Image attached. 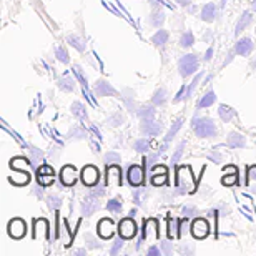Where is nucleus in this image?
I'll list each match as a JSON object with an SVG mask.
<instances>
[{
  "label": "nucleus",
  "mask_w": 256,
  "mask_h": 256,
  "mask_svg": "<svg viewBox=\"0 0 256 256\" xmlns=\"http://www.w3.org/2000/svg\"><path fill=\"white\" fill-rule=\"evenodd\" d=\"M55 57H57V59H59L60 62H64V64H67V62L70 60L68 52L65 50L64 47H59V48H57V50H55Z\"/></svg>",
  "instance_id": "41"
},
{
  "label": "nucleus",
  "mask_w": 256,
  "mask_h": 256,
  "mask_svg": "<svg viewBox=\"0 0 256 256\" xmlns=\"http://www.w3.org/2000/svg\"><path fill=\"white\" fill-rule=\"evenodd\" d=\"M12 170H25L27 168V160L25 158H14L10 162Z\"/></svg>",
  "instance_id": "40"
},
{
  "label": "nucleus",
  "mask_w": 256,
  "mask_h": 256,
  "mask_svg": "<svg viewBox=\"0 0 256 256\" xmlns=\"http://www.w3.org/2000/svg\"><path fill=\"white\" fill-rule=\"evenodd\" d=\"M253 10L256 12V0H253Z\"/></svg>",
  "instance_id": "61"
},
{
  "label": "nucleus",
  "mask_w": 256,
  "mask_h": 256,
  "mask_svg": "<svg viewBox=\"0 0 256 256\" xmlns=\"http://www.w3.org/2000/svg\"><path fill=\"white\" fill-rule=\"evenodd\" d=\"M128 181H130L133 187H140L145 180V168L140 167V165H133V167L128 168Z\"/></svg>",
  "instance_id": "11"
},
{
  "label": "nucleus",
  "mask_w": 256,
  "mask_h": 256,
  "mask_svg": "<svg viewBox=\"0 0 256 256\" xmlns=\"http://www.w3.org/2000/svg\"><path fill=\"white\" fill-rule=\"evenodd\" d=\"M70 137H72V138H84L85 137V131L82 130L80 127H75L72 130V133H70Z\"/></svg>",
  "instance_id": "52"
},
{
  "label": "nucleus",
  "mask_w": 256,
  "mask_h": 256,
  "mask_svg": "<svg viewBox=\"0 0 256 256\" xmlns=\"http://www.w3.org/2000/svg\"><path fill=\"white\" fill-rule=\"evenodd\" d=\"M181 213H183V216L192 218V216H195V214H196V208H195V206H185Z\"/></svg>",
  "instance_id": "51"
},
{
  "label": "nucleus",
  "mask_w": 256,
  "mask_h": 256,
  "mask_svg": "<svg viewBox=\"0 0 256 256\" xmlns=\"http://www.w3.org/2000/svg\"><path fill=\"white\" fill-rule=\"evenodd\" d=\"M167 225H168V230H167L168 238H178L180 236V221L175 220V218H168Z\"/></svg>",
  "instance_id": "23"
},
{
  "label": "nucleus",
  "mask_w": 256,
  "mask_h": 256,
  "mask_svg": "<svg viewBox=\"0 0 256 256\" xmlns=\"http://www.w3.org/2000/svg\"><path fill=\"white\" fill-rule=\"evenodd\" d=\"M97 230H98V235L103 238V239H108L113 236V233H115V225H113V221L108 220V218H103V220L98 221V226H97Z\"/></svg>",
  "instance_id": "15"
},
{
  "label": "nucleus",
  "mask_w": 256,
  "mask_h": 256,
  "mask_svg": "<svg viewBox=\"0 0 256 256\" xmlns=\"http://www.w3.org/2000/svg\"><path fill=\"white\" fill-rule=\"evenodd\" d=\"M210 233V225L205 218H198L192 223V235L195 236L196 239H203L208 236Z\"/></svg>",
  "instance_id": "10"
},
{
  "label": "nucleus",
  "mask_w": 256,
  "mask_h": 256,
  "mask_svg": "<svg viewBox=\"0 0 256 256\" xmlns=\"http://www.w3.org/2000/svg\"><path fill=\"white\" fill-rule=\"evenodd\" d=\"M208 158H210V160H213V162H218V163H220L221 160H223V156H221V155H218V153H212V155L208 156Z\"/></svg>",
  "instance_id": "56"
},
{
  "label": "nucleus",
  "mask_w": 256,
  "mask_h": 256,
  "mask_svg": "<svg viewBox=\"0 0 256 256\" xmlns=\"http://www.w3.org/2000/svg\"><path fill=\"white\" fill-rule=\"evenodd\" d=\"M9 235L14 239H20L27 235V223L20 218H15L9 223Z\"/></svg>",
  "instance_id": "8"
},
{
  "label": "nucleus",
  "mask_w": 256,
  "mask_h": 256,
  "mask_svg": "<svg viewBox=\"0 0 256 256\" xmlns=\"http://www.w3.org/2000/svg\"><path fill=\"white\" fill-rule=\"evenodd\" d=\"M193 127H195L196 137H200V138H210V137H214V135H216V125H214V122L212 118L205 117V118L195 120Z\"/></svg>",
  "instance_id": "2"
},
{
  "label": "nucleus",
  "mask_w": 256,
  "mask_h": 256,
  "mask_svg": "<svg viewBox=\"0 0 256 256\" xmlns=\"http://www.w3.org/2000/svg\"><path fill=\"white\" fill-rule=\"evenodd\" d=\"M176 2H178L180 5H183V7H188L190 3H192V0H176Z\"/></svg>",
  "instance_id": "58"
},
{
  "label": "nucleus",
  "mask_w": 256,
  "mask_h": 256,
  "mask_svg": "<svg viewBox=\"0 0 256 256\" xmlns=\"http://www.w3.org/2000/svg\"><path fill=\"white\" fill-rule=\"evenodd\" d=\"M214 102H216V93H214V92H206L203 97H201V100L198 102V108H206V107L213 105Z\"/></svg>",
  "instance_id": "27"
},
{
  "label": "nucleus",
  "mask_w": 256,
  "mask_h": 256,
  "mask_svg": "<svg viewBox=\"0 0 256 256\" xmlns=\"http://www.w3.org/2000/svg\"><path fill=\"white\" fill-rule=\"evenodd\" d=\"M218 111H220V118H221L225 123L231 122L235 115H236V111H235L233 108H230V107H226V105H221L220 110H218Z\"/></svg>",
  "instance_id": "30"
},
{
  "label": "nucleus",
  "mask_w": 256,
  "mask_h": 256,
  "mask_svg": "<svg viewBox=\"0 0 256 256\" xmlns=\"http://www.w3.org/2000/svg\"><path fill=\"white\" fill-rule=\"evenodd\" d=\"M85 241H86V246L88 248H100L102 243L98 241L97 238H93L92 235H85Z\"/></svg>",
  "instance_id": "43"
},
{
  "label": "nucleus",
  "mask_w": 256,
  "mask_h": 256,
  "mask_svg": "<svg viewBox=\"0 0 256 256\" xmlns=\"http://www.w3.org/2000/svg\"><path fill=\"white\" fill-rule=\"evenodd\" d=\"M37 181L42 187H50L53 181H55V171H53L50 165H40L37 168Z\"/></svg>",
  "instance_id": "4"
},
{
  "label": "nucleus",
  "mask_w": 256,
  "mask_h": 256,
  "mask_svg": "<svg viewBox=\"0 0 256 256\" xmlns=\"http://www.w3.org/2000/svg\"><path fill=\"white\" fill-rule=\"evenodd\" d=\"M165 102H167V92H165L163 88L156 90L155 95H153V103L155 105H163Z\"/></svg>",
  "instance_id": "39"
},
{
  "label": "nucleus",
  "mask_w": 256,
  "mask_h": 256,
  "mask_svg": "<svg viewBox=\"0 0 256 256\" xmlns=\"http://www.w3.org/2000/svg\"><path fill=\"white\" fill-rule=\"evenodd\" d=\"M122 122H123V118L120 117V115H113V117H111V118L107 120V123H110L111 127H117V125H120V123H122Z\"/></svg>",
  "instance_id": "53"
},
{
  "label": "nucleus",
  "mask_w": 256,
  "mask_h": 256,
  "mask_svg": "<svg viewBox=\"0 0 256 256\" xmlns=\"http://www.w3.org/2000/svg\"><path fill=\"white\" fill-rule=\"evenodd\" d=\"M181 125H183V118H178V120H176V122L171 125L170 130H168L167 137H165V142H171V140L175 138V135L178 133V130L181 128Z\"/></svg>",
  "instance_id": "33"
},
{
  "label": "nucleus",
  "mask_w": 256,
  "mask_h": 256,
  "mask_svg": "<svg viewBox=\"0 0 256 256\" xmlns=\"http://www.w3.org/2000/svg\"><path fill=\"white\" fill-rule=\"evenodd\" d=\"M118 233L123 239H131L137 235V223L133 221V218H125L120 221L118 225Z\"/></svg>",
  "instance_id": "6"
},
{
  "label": "nucleus",
  "mask_w": 256,
  "mask_h": 256,
  "mask_svg": "<svg viewBox=\"0 0 256 256\" xmlns=\"http://www.w3.org/2000/svg\"><path fill=\"white\" fill-rule=\"evenodd\" d=\"M107 210L108 212H111V213H120L122 212V200H110L108 203H107Z\"/></svg>",
  "instance_id": "38"
},
{
  "label": "nucleus",
  "mask_w": 256,
  "mask_h": 256,
  "mask_svg": "<svg viewBox=\"0 0 256 256\" xmlns=\"http://www.w3.org/2000/svg\"><path fill=\"white\" fill-rule=\"evenodd\" d=\"M226 143H228L230 148H241V147H245L246 138L243 137L241 133H236V131H233V133L228 135V140H226Z\"/></svg>",
  "instance_id": "21"
},
{
  "label": "nucleus",
  "mask_w": 256,
  "mask_h": 256,
  "mask_svg": "<svg viewBox=\"0 0 256 256\" xmlns=\"http://www.w3.org/2000/svg\"><path fill=\"white\" fill-rule=\"evenodd\" d=\"M105 185H108V187H120L122 185V168L118 165H108Z\"/></svg>",
  "instance_id": "7"
},
{
  "label": "nucleus",
  "mask_w": 256,
  "mask_h": 256,
  "mask_svg": "<svg viewBox=\"0 0 256 256\" xmlns=\"http://www.w3.org/2000/svg\"><path fill=\"white\" fill-rule=\"evenodd\" d=\"M57 85H59L60 90H64V92H73V88H75V80H73L72 77H62L59 78V82H57Z\"/></svg>",
  "instance_id": "25"
},
{
  "label": "nucleus",
  "mask_w": 256,
  "mask_h": 256,
  "mask_svg": "<svg viewBox=\"0 0 256 256\" xmlns=\"http://www.w3.org/2000/svg\"><path fill=\"white\" fill-rule=\"evenodd\" d=\"M47 201H48V208H50V210H57V208H59V206L62 205V198L57 196V195H55V196H53V195L48 196Z\"/></svg>",
  "instance_id": "42"
},
{
  "label": "nucleus",
  "mask_w": 256,
  "mask_h": 256,
  "mask_svg": "<svg viewBox=\"0 0 256 256\" xmlns=\"http://www.w3.org/2000/svg\"><path fill=\"white\" fill-rule=\"evenodd\" d=\"M122 246H123V238L120 236L118 239H115V243H113V248H111V255H117L120 250H122Z\"/></svg>",
  "instance_id": "50"
},
{
  "label": "nucleus",
  "mask_w": 256,
  "mask_h": 256,
  "mask_svg": "<svg viewBox=\"0 0 256 256\" xmlns=\"http://www.w3.org/2000/svg\"><path fill=\"white\" fill-rule=\"evenodd\" d=\"M160 253H162V251H160L158 248H155V246H151L150 250H148V256H160Z\"/></svg>",
  "instance_id": "55"
},
{
  "label": "nucleus",
  "mask_w": 256,
  "mask_h": 256,
  "mask_svg": "<svg viewBox=\"0 0 256 256\" xmlns=\"http://www.w3.org/2000/svg\"><path fill=\"white\" fill-rule=\"evenodd\" d=\"M133 147H135V150L140 151V153H145V151L150 150V142L145 138H142V140H137Z\"/></svg>",
  "instance_id": "37"
},
{
  "label": "nucleus",
  "mask_w": 256,
  "mask_h": 256,
  "mask_svg": "<svg viewBox=\"0 0 256 256\" xmlns=\"http://www.w3.org/2000/svg\"><path fill=\"white\" fill-rule=\"evenodd\" d=\"M115 163H120V155H117V153H107V156H105V165H115Z\"/></svg>",
  "instance_id": "45"
},
{
  "label": "nucleus",
  "mask_w": 256,
  "mask_h": 256,
  "mask_svg": "<svg viewBox=\"0 0 256 256\" xmlns=\"http://www.w3.org/2000/svg\"><path fill=\"white\" fill-rule=\"evenodd\" d=\"M162 250H163V253H165V255L170 256V255L173 253L171 243H170V241H163V243H162Z\"/></svg>",
  "instance_id": "54"
},
{
  "label": "nucleus",
  "mask_w": 256,
  "mask_h": 256,
  "mask_svg": "<svg viewBox=\"0 0 256 256\" xmlns=\"http://www.w3.org/2000/svg\"><path fill=\"white\" fill-rule=\"evenodd\" d=\"M143 239L147 243H155L158 239V221L155 218L145 220L143 223Z\"/></svg>",
  "instance_id": "5"
},
{
  "label": "nucleus",
  "mask_w": 256,
  "mask_h": 256,
  "mask_svg": "<svg viewBox=\"0 0 256 256\" xmlns=\"http://www.w3.org/2000/svg\"><path fill=\"white\" fill-rule=\"evenodd\" d=\"M98 198L100 196L90 193V195L82 201V214H84V216H90V214H93L95 212H97L98 206H100L98 205Z\"/></svg>",
  "instance_id": "13"
},
{
  "label": "nucleus",
  "mask_w": 256,
  "mask_h": 256,
  "mask_svg": "<svg viewBox=\"0 0 256 256\" xmlns=\"http://www.w3.org/2000/svg\"><path fill=\"white\" fill-rule=\"evenodd\" d=\"M48 233V221L47 220H35L34 223V238L35 239H43Z\"/></svg>",
  "instance_id": "20"
},
{
  "label": "nucleus",
  "mask_w": 256,
  "mask_h": 256,
  "mask_svg": "<svg viewBox=\"0 0 256 256\" xmlns=\"http://www.w3.org/2000/svg\"><path fill=\"white\" fill-rule=\"evenodd\" d=\"M156 160H158V156H156V155H150V156H148V158H145V162H143V163H145V167H143V168H145L147 171H150V170H151V167H153V165H155Z\"/></svg>",
  "instance_id": "48"
},
{
  "label": "nucleus",
  "mask_w": 256,
  "mask_h": 256,
  "mask_svg": "<svg viewBox=\"0 0 256 256\" xmlns=\"http://www.w3.org/2000/svg\"><path fill=\"white\" fill-rule=\"evenodd\" d=\"M250 23H251V14H250V12H245V14L239 17V22H238V25H236V30H235V34L239 35L248 25H250Z\"/></svg>",
  "instance_id": "28"
},
{
  "label": "nucleus",
  "mask_w": 256,
  "mask_h": 256,
  "mask_svg": "<svg viewBox=\"0 0 256 256\" xmlns=\"http://www.w3.org/2000/svg\"><path fill=\"white\" fill-rule=\"evenodd\" d=\"M73 72H75V75L78 77V80L82 82V85H84L85 88H86V85H88V84H86V78L84 75V72H82V68L80 67H73Z\"/></svg>",
  "instance_id": "49"
},
{
  "label": "nucleus",
  "mask_w": 256,
  "mask_h": 256,
  "mask_svg": "<svg viewBox=\"0 0 256 256\" xmlns=\"http://www.w3.org/2000/svg\"><path fill=\"white\" fill-rule=\"evenodd\" d=\"M200 80H201V73H200V75H196V77H195V80H193V82H192V84H190V86H188V90H187V98H190V97H192L193 90H195V88H196V85H198V84H200Z\"/></svg>",
  "instance_id": "46"
},
{
  "label": "nucleus",
  "mask_w": 256,
  "mask_h": 256,
  "mask_svg": "<svg viewBox=\"0 0 256 256\" xmlns=\"http://www.w3.org/2000/svg\"><path fill=\"white\" fill-rule=\"evenodd\" d=\"M30 153H32V162H34V165H39L40 162H42V151H40V150L32 148Z\"/></svg>",
  "instance_id": "47"
},
{
  "label": "nucleus",
  "mask_w": 256,
  "mask_h": 256,
  "mask_svg": "<svg viewBox=\"0 0 256 256\" xmlns=\"http://www.w3.org/2000/svg\"><path fill=\"white\" fill-rule=\"evenodd\" d=\"M195 43V37H193L192 32H187V34L181 35V40H180V45L181 47H192V45Z\"/></svg>",
  "instance_id": "36"
},
{
  "label": "nucleus",
  "mask_w": 256,
  "mask_h": 256,
  "mask_svg": "<svg viewBox=\"0 0 256 256\" xmlns=\"http://www.w3.org/2000/svg\"><path fill=\"white\" fill-rule=\"evenodd\" d=\"M77 178H78V171H77L75 167H72V165H67V167L62 168L60 180H62V183H64L65 187H72V185H75Z\"/></svg>",
  "instance_id": "12"
},
{
  "label": "nucleus",
  "mask_w": 256,
  "mask_h": 256,
  "mask_svg": "<svg viewBox=\"0 0 256 256\" xmlns=\"http://www.w3.org/2000/svg\"><path fill=\"white\" fill-rule=\"evenodd\" d=\"M95 93H97L98 97H110V95H117V90L111 86L110 82L98 80L97 84H95Z\"/></svg>",
  "instance_id": "16"
},
{
  "label": "nucleus",
  "mask_w": 256,
  "mask_h": 256,
  "mask_svg": "<svg viewBox=\"0 0 256 256\" xmlns=\"http://www.w3.org/2000/svg\"><path fill=\"white\" fill-rule=\"evenodd\" d=\"M221 5H223V7L226 5V0H221Z\"/></svg>",
  "instance_id": "62"
},
{
  "label": "nucleus",
  "mask_w": 256,
  "mask_h": 256,
  "mask_svg": "<svg viewBox=\"0 0 256 256\" xmlns=\"http://www.w3.org/2000/svg\"><path fill=\"white\" fill-rule=\"evenodd\" d=\"M137 113L142 120H151L155 117V108L150 105H143V107H140V110L137 111Z\"/></svg>",
  "instance_id": "32"
},
{
  "label": "nucleus",
  "mask_w": 256,
  "mask_h": 256,
  "mask_svg": "<svg viewBox=\"0 0 256 256\" xmlns=\"http://www.w3.org/2000/svg\"><path fill=\"white\" fill-rule=\"evenodd\" d=\"M148 22H150V25H153V27H160V25H163V22H165V14L162 10H155L153 14L150 15V19H148Z\"/></svg>",
  "instance_id": "31"
},
{
  "label": "nucleus",
  "mask_w": 256,
  "mask_h": 256,
  "mask_svg": "<svg viewBox=\"0 0 256 256\" xmlns=\"http://www.w3.org/2000/svg\"><path fill=\"white\" fill-rule=\"evenodd\" d=\"M98 176H100L98 175V168L93 167V165H86L80 173V178L86 187H93V185H97L98 183Z\"/></svg>",
  "instance_id": "9"
},
{
  "label": "nucleus",
  "mask_w": 256,
  "mask_h": 256,
  "mask_svg": "<svg viewBox=\"0 0 256 256\" xmlns=\"http://www.w3.org/2000/svg\"><path fill=\"white\" fill-rule=\"evenodd\" d=\"M10 181L15 185H19V187H22V185H27L28 181H30V173L27 170H20L15 173L14 176H10Z\"/></svg>",
  "instance_id": "24"
},
{
  "label": "nucleus",
  "mask_w": 256,
  "mask_h": 256,
  "mask_svg": "<svg viewBox=\"0 0 256 256\" xmlns=\"http://www.w3.org/2000/svg\"><path fill=\"white\" fill-rule=\"evenodd\" d=\"M160 130H162V123L160 122H153V118L151 120H143L142 123V131L147 135H150V137H155V135L160 133Z\"/></svg>",
  "instance_id": "18"
},
{
  "label": "nucleus",
  "mask_w": 256,
  "mask_h": 256,
  "mask_svg": "<svg viewBox=\"0 0 256 256\" xmlns=\"http://www.w3.org/2000/svg\"><path fill=\"white\" fill-rule=\"evenodd\" d=\"M223 171H225V176H223L221 183L225 185V187H231V185L238 183L239 171H238V168L235 167V165H228V167H225L223 168Z\"/></svg>",
  "instance_id": "14"
},
{
  "label": "nucleus",
  "mask_w": 256,
  "mask_h": 256,
  "mask_svg": "<svg viewBox=\"0 0 256 256\" xmlns=\"http://www.w3.org/2000/svg\"><path fill=\"white\" fill-rule=\"evenodd\" d=\"M67 42L72 45V47H75L77 50H80V52H85V48H86V45H85V40L84 39H80L78 35H68L67 37Z\"/></svg>",
  "instance_id": "29"
},
{
  "label": "nucleus",
  "mask_w": 256,
  "mask_h": 256,
  "mask_svg": "<svg viewBox=\"0 0 256 256\" xmlns=\"http://www.w3.org/2000/svg\"><path fill=\"white\" fill-rule=\"evenodd\" d=\"M176 188L175 195H185V193H193L196 190V181L193 178V173H192V168L190 167H180L178 171H176Z\"/></svg>",
  "instance_id": "1"
},
{
  "label": "nucleus",
  "mask_w": 256,
  "mask_h": 256,
  "mask_svg": "<svg viewBox=\"0 0 256 256\" xmlns=\"http://www.w3.org/2000/svg\"><path fill=\"white\" fill-rule=\"evenodd\" d=\"M178 68L181 77H188L193 75V73L198 70V57L195 53H188V55H183L178 62Z\"/></svg>",
  "instance_id": "3"
},
{
  "label": "nucleus",
  "mask_w": 256,
  "mask_h": 256,
  "mask_svg": "<svg viewBox=\"0 0 256 256\" xmlns=\"http://www.w3.org/2000/svg\"><path fill=\"white\" fill-rule=\"evenodd\" d=\"M70 110H72V113L75 115L77 118H80V120L86 118V108L82 102H73L72 107H70Z\"/></svg>",
  "instance_id": "26"
},
{
  "label": "nucleus",
  "mask_w": 256,
  "mask_h": 256,
  "mask_svg": "<svg viewBox=\"0 0 256 256\" xmlns=\"http://www.w3.org/2000/svg\"><path fill=\"white\" fill-rule=\"evenodd\" d=\"M180 251H181V253H193L192 248H187V246H181V248H180Z\"/></svg>",
  "instance_id": "59"
},
{
  "label": "nucleus",
  "mask_w": 256,
  "mask_h": 256,
  "mask_svg": "<svg viewBox=\"0 0 256 256\" xmlns=\"http://www.w3.org/2000/svg\"><path fill=\"white\" fill-rule=\"evenodd\" d=\"M85 253H86L85 250H77V251H75V255H85Z\"/></svg>",
  "instance_id": "60"
},
{
  "label": "nucleus",
  "mask_w": 256,
  "mask_h": 256,
  "mask_svg": "<svg viewBox=\"0 0 256 256\" xmlns=\"http://www.w3.org/2000/svg\"><path fill=\"white\" fill-rule=\"evenodd\" d=\"M167 40H168V32L167 30H158L153 37H151V42H153L156 47H162V45L167 43Z\"/></svg>",
  "instance_id": "34"
},
{
  "label": "nucleus",
  "mask_w": 256,
  "mask_h": 256,
  "mask_svg": "<svg viewBox=\"0 0 256 256\" xmlns=\"http://www.w3.org/2000/svg\"><path fill=\"white\" fill-rule=\"evenodd\" d=\"M212 55H213V48H208L206 53H205V60H210L212 59Z\"/></svg>",
  "instance_id": "57"
},
{
  "label": "nucleus",
  "mask_w": 256,
  "mask_h": 256,
  "mask_svg": "<svg viewBox=\"0 0 256 256\" xmlns=\"http://www.w3.org/2000/svg\"><path fill=\"white\" fill-rule=\"evenodd\" d=\"M183 148H185V143H180V145L176 147V151H175V155H173V158H171V163L173 165H176V163L180 162L181 155H183Z\"/></svg>",
  "instance_id": "44"
},
{
  "label": "nucleus",
  "mask_w": 256,
  "mask_h": 256,
  "mask_svg": "<svg viewBox=\"0 0 256 256\" xmlns=\"http://www.w3.org/2000/svg\"><path fill=\"white\" fill-rule=\"evenodd\" d=\"M214 17H216V5L214 3H206L201 9V20L203 22H213Z\"/></svg>",
  "instance_id": "22"
},
{
  "label": "nucleus",
  "mask_w": 256,
  "mask_h": 256,
  "mask_svg": "<svg viewBox=\"0 0 256 256\" xmlns=\"http://www.w3.org/2000/svg\"><path fill=\"white\" fill-rule=\"evenodd\" d=\"M246 181H248V187L253 188L256 192V165H253V167L248 168L246 171Z\"/></svg>",
  "instance_id": "35"
},
{
  "label": "nucleus",
  "mask_w": 256,
  "mask_h": 256,
  "mask_svg": "<svg viewBox=\"0 0 256 256\" xmlns=\"http://www.w3.org/2000/svg\"><path fill=\"white\" fill-rule=\"evenodd\" d=\"M167 176H168L167 167H155L153 171H151V183H153L155 187L165 185L167 183Z\"/></svg>",
  "instance_id": "17"
},
{
  "label": "nucleus",
  "mask_w": 256,
  "mask_h": 256,
  "mask_svg": "<svg viewBox=\"0 0 256 256\" xmlns=\"http://www.w3.org/2000/svg\"><path fill=\"white\" fill-rule=\"evenodd\" d=\"M235 52L238 53V55H250L251 52H253V42H251V39H239L236 42V47H235Z\"/></svg>",
  "instance_id": "19"
}]
</instances>
